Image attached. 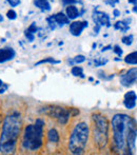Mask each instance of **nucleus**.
Listing matches in <instances>:
<instances>
[{"label":"nucleus","instance_id":"a878e982","mask_svg":"<svg viewBox=\"0 0 137 155\" xmlns=\"http://www.w3.org/2000/svg\"><path fill=\"white\" fill-rule=\"evenodd\" d=\"M8 2L11 4V6H17L19 3H20V0H8Z\"/></svg>","mask_w":137,"mask_h":155},{"label":"nucleus","instance_id":"4be33fe9","mask_svg":"<svg viewBox=\"0 0 137 155\" xmlns=\"http://www.w3.org/2000/svg\"><path fill=\"white\" fill-rule=\"evenodd\" d=\"M122 42L127 45H131L132 42H133V36L132 35H129V36H125L122 38Z\"/></svg>","mask_w":137,"mask_h":155},{"label":"nucleus","instance_id":"9b49d317","mask_svg":"<svg viewBox=\"0 0 137 155\" xmlns=\"http://www.w3.org/2000/svg\"><path fill=\"white\" fill-rule=\"evenodd\" d=\"M15 57V51L12 48H5L0 49V63L6 62L8 60H12Z\"/></svg>","mask_w":137,"mask_h":155},{"label":"nucleus","instance_id":"ddd939ff","mask_svg":"<svg viewBox=\"0 0 137 155\" xmlns=\"http://www.w3.org/2000/svg\"><path fill=\"white\" fill-rule=\"evenodd\" d=\"M78 15H79V12H78V8H76L75 5L70 4L68 8H67V16H68L70 19L77 18Z\"/></svg>","mask_w":137,"mask_h":155},{"label":"nucleus","instance_id":"b1692460","mask_svg":"<svg viewBox=\"0 0 137 155\" xmlns=\"http://www.w3.org/2000/svg\"><path fill=\"white\" fill-rule=\"evenodd\" d=\"M86 61V57L83 55H77L75 58H74V62L75 63H81Z\"/></svg>","mask_w":137,"mask_h":155},{"label":"nucleus","instance_id":"cd10ccee","mask_svg":"<svg viewBox=\"0 0 137 155\" xmlns=\"http://www.w3.org/2000/svg\"><path fill=\"white\" fill-rule=\"evenodd\" d=\"M6 89H8V86H6V84H4L3 82L0 80V93H4Z\"/></svg>","mask_w":137,"mask_h":155},{"label":"nucleus","instance_id":"473e14b6","mask_svg":"<svg viewBox=\"0 0 137 155\" xmlns=\"http://www.w3.org/2000/svg\"><path fill=\"white\" fill-rule=\"evenodd\" d=\"M111 1V4H114V3H116V2H118V0H110Z\"/></svg>","mask_w":137,"mask_h":155},{"label":"nucleus","instance_id":"c85d7f7f","mask_svg":"<svg viewBox=\"0 0 137 155\" xmlns=\"http://www.w3.org/2000/svg\"><path fill=\"white\" fill-rule=\"evenodd\" d=\"M28 30H29L30 32H32V33H33V34H34V33H36V30H37L36 25H35V23H32V25H31V27H30Z\"/></svg>","mask_w":137,"mask_h":155},{"label":"nucleus","instance_id":"72a5a7b5","mask_svg":"<svg viewBox=\"0 0 137 155\" xmlns=\"http://www.w3.org/2000/svg\"><path fill=\"white\" fill-rule=\"evenodd\" d=\"M133 12H134V13H137V5H135V6L133 8Z\"/></svg>","mask_w":137,"mask_h":155},{"label":"nucleus","instance_id":"a211bd4d","mask_svg":"<svg viewBox=\"0 0 137 155\" xmlns=\"http://www.w3.org/2000/svg\"><path fill=\"white\" fill-rule=\"evenodd\" d=\"M115 29L120 30V31H122V32H126L128 29H129V25H126L125 21H118V22H116V25H115Z\"/></svg>","mask_w":137,"mask_h":155},{"label":"nucleus","instance_id":"393cba45","mask_svg":"<svg viewBox=\"0 0 137 155\" xmlns=\"http://www.w3.org/2000/svg\"><path fill=\"white\" fill-rule=\"evenodd\" d=\"M25 36H27V38L29 39L30 41H33L34 40V35H33V33L30 32L29 30H27V31H25Z\"/></svg>","mask_w":137,"mask_h":155},{"label":"nucleus","instance_id":"39448f33","mask_svg":"<svg viewBox=\"0 0 137 155\" xmlns=\"http://www.w3.org/2000/svg\"><path fill=\"white\" fill-rule=\"evenodd\" d=\"M93 123H94V131L93 136L94 140L98 148L103 149L108 143L109 138V123L106 116L100 114H94L92 116Z\"/></svg>","mask_w":137,"mask_h":155},{"label":"nucleus","instance_id":"f3484780","mask_svg":"<svg viewBox=\"0 0 137 155\" xmlns=\"http://www.w3.org/2000/svg\"><path fill=\"white\" fill-rule=\"evenodd\" d=\"M72 75L74 76H79L81 78H84V74H83V70L81 67H74L72 68Z\"/></svg>","mask_w":137,"mask_h":155},{"label":"nucleus","instance_id":"f03ea898","mask_svg":"<svg viewBox=\"0 0 137 155\" xmlns=\"http://www.w3.org/2000/svg\"><path fill=\"white\" fill-rule=\"evenodd\" d=\"M132 116L127 114H115L112 118L113 145L116 151H127V134L129 130ZM127 153V152H126Z\"/></svg>","mask_w":137,"mask_h":155},{"label":"nucleus","instance_id":"1a4fd4ad","mask_svg":"<svg viewBox=\"0 0 137 155\" xmlns=\"http://www.w3.org/2000/svg\"><path fill=\"white\" fill-rule=\"evenodd\" d=\"M86 27H88L86 21H74L70 25V32L73 36H79Z\"/></svg>","mask_w":137,"mask_h":155},{"label":"nucleus","instance_id":"4468645a","mask_svg":"<svg viewBox=\"0 0 137 155\" xmlns=\"http://www.w3.org/2000/svg\"><path fill=\"white\" fill-rule=\"evenodd\" d=\"M47 138L51 143H58L59 141V134H58L57 130L51 129L47 133Z\"/></svg>","mask_w":137,"mask_h":155},{"label":"nucleus","instance_id":"f704fd0d","mask_svg":"<svg viewBox=\"0 0 137 155\" xmlns=\"http://www.w3.org/2000/svg\"><path fill=\"white\" fill-rule=\"evenodd\" d=\"M1 21H3V18H2V16L0 15V22H1Z\"/></svg>","mask_w":137,"mask_h":155},{"label":"nucleus","instance_id":"6ab92c4d","mask_svg":"<svg viewBox=\"0 0 137 155\" xmlns=\"http://www.w3.org/2000/svg\"><path fill=\"white\" fill-rule=\"evenodd\" d=\"M123 104L127 109L132 110V109L135 108L136 106V100H132V99H125L123 100Z\"/></svg>","mask_w":137,"mask_h":155},{"label":"nucleus","instance_id":"dca6fc26","mask_svg":"<svg viewBox=\"0 0 137 155\" xmlns=\"http://www.w3.org/2000/svg\"><path fill=\"white\" fill-rule=\"evenodd\" d=\"M125 61L128 64H137V52H132L125 57Z\"/></svg>","mask_w":137,"mask_h":155},{"label":"nucleus","instance_id":"7ed1b4c3","mask_svg":"<svg viewBox=\"0 0 137 155\" xmlns=\"http://www.w3.org/2000/svg\"><path fill=\"white\" fill-rule=\"evenodd\" d=\"M43 128H44V121L38 118L35 124H30L24 129L22 145L25 149L31 151L40 149L43 143Z\"/></svg>","mask_w":137,"mask_h":155},{"label":"nucleus","instance_id":"c756f323","mask_svg":"<svg viewBox=\"0 0 137 155\" xmlns=\"http://www.w3.org/2000/svg\"><path fill=\"white\" fill-rule=\"evenodd\" d=\"M62 2H64V4H68V5H70V4L75 3L76 0H62Z\"/></svg>","mask_w":137,"mask_h":155},{"label":"nucleus","instance_id":"412c9836","mask_svg":"<svg viewBox=\"0 0 137 155\" xmlns=\"http://www.w3.org/2000/svg\"><path fill=\"white\" fill-rule=\"evenodd\" d=\"M125 99H132V100H136L137 99V95L134 91H129L127 94L125 95Z\"/></svg>","mask_w":137,"mask_h":155},{"label":"nucleus","instance_id":"f257e3e1","mask_svg":"<svg viewBox=\"0 0 137 155\" xmlns=\"http://www.w3.org/2000/svg\"><path fill=\"white\" fill-rule=\"evenodd\" d=\"M21 126L22 118L18 113L5 117L2 126V134L0 136V153L11 154L15 151Z\"/></svg>","mask_w":137,"mask_h":155},{"label":"nucleus","instance_id":"6e6552de","mask_svg":"<svg viewBox=\"0 0 137 155\" xmlns=\"http://www.w3.org/2000/svg\"><path fill=\"white\" fill-rule=\"evenodd\" d=\"M137 82V68H132L120 77V84L123 87H130Z\"/></svg>","mask_w":137,"mask_h":155},{"label":"nucleus","instance_id":"20e7f679","mask_svg":"<svg viewBox=\"0 0 137 155\" xmlns=\"http://www.w3.org/2000/svg\"><path fill=\"white\" fill-rule=\"evenodd\" d=\"M90 128L86 123H78L72 131L69 149L73 154H82L88 145Z\"/></svg>","mask_w":137,"mask_h":155},{"label":"nucleus","instance_id":"2f4dec72","mask_svg":"<svg viewBox=\"0 0 137 155\" xmlns=\"http://www.w3.org/2000/svg\"><path fill=\"white\" fill-rule=\"evenodd\" d=\"M129 3H132L134 5H137V0H129Z\"/></svg>","mask_w":137,"mask_h":155},{"label":"nucleus","instance_id":"5701e85b","mask_svg":"<svg viewBox=\"0 0 137 155\" xmlns=\"http://www.w3.org/2000/svg\"><path fill=\"white\" fill-rule=\"evenodd\" d=\"M6 16H8V19H11V20H14V19H16L17 14H16V12H15V11L10 10V11L8 12V14H6Z\"/></svg>","mask_w":137,"mask_h":155},{"label":"nucleus","instance_id":"423d86ee","mask_svg":"<svg viewBox=\"0 0 137 155\" xmlns=\"http://www.w3.org/2000/svg\"><path fill=\"white\" fill-rule=\"evenodd\" d=\"M44 109V108H43ZM41 112L45 113L49 116L57 118L59 124H66L68 123L71 116V109H66V108H60V107H47L44 110H42Z\"/></svg>","mask_w":137,"mask_h":155},{"label":"nucleus","instance_id":"9d476101","mask_svg":"<svg viewBox=\"0 0 137 155\" xmlns=\"http://www.w3.org/2000/svg\"><path fill=\"white\" fill-rule=\"evenodd\" d=\"M93 19L94 21L99 25H108L110 27V19H109V16L106 14V13L103 12H94L93 14Z\"/></svg>","mask_w":137,"mask_h":155},{"label":"nucleus","instance_id":"7c9ffc66","mask_svg":"<svg viewBox=\"0 0 137 155\" xmlns=\"http://www.w3.org/2000/svg\"><path fill=\"white\" fill-rule=\"evenodd\" d=\"M114 15H115L116 17L120 16V12H119V11H117V10H114Z\"/></svg>","mask_w":137,"mask_h":155},{"label":"nucleus","instance_id":"f8f14e48","mask_svg":"<svg viewBox=\"0 0 137 155\" xmlns=\"http://www.w3.org/2000/svg\"><path fill=\"white\" fill-rule=\"evenodd\" d=\"M54 19H55L56 22L60 25H68V23H70V18L68 16H66L64 13H58V14H56L55 16H54Z\"/></svg>","mask_w":137,"mask_h":155},{"label":"nucleus","instance_id":"bb28decb","mask_svg":"<svg viewBox=\"0 0 137 155\" xmlns=\"http://www.w3.org/2000/svg\"><path fill=\"white\" fill-rule=\"evenodd\" d=\"M114 52L117 54V55H119V56L122 54V50H121V48L119 47V45H115V47H114Z\"/></svg>","mask_w":137,"mask_h":155},{"label":"nucleus","instance_id":"2eb2a0df","mask_svg":"<svg viewBox=\"0 0 137 155\" xmlns=\"http://www.w3.org/2000/svg\"><path fill=\"white\" fill-rule=\"evenodd\" d=\"M34 3H35V5H36L37 8H40V10L49 11L50 8H51V6H50V3L47 2V0H35Z\"/></svg>","mask_w":137,"mask_h":155},{"label":"nucleus","instance_id":"0eeeda50","mask_svg":"<svg viewBox=\"0 0 137 155\" xmlns=\"http://www.w3.org/2000/svg\"><path fill=\"white\" fill-rule=\"evenodd\" d=\"M136 138H137V123L134 118H132L130 124L129 130L127 134V153L133 154L136 148Z\"/></svg>","mask_w":137,"mask_h":155},{"label":"nucleus","instance_id":"aec40b11","mask_svg":"<svg viewBox=\"0 0 137 155\" xmlns=\"http://www.w3.org/2000/svg\"><path fill=\"white\" fill-rule=\"evenodd\" d=\"M47 62H50V63H59L60 61H59V60L53 59V58H47V59H42V60H40V61H38L35 65H39V64H42V63H47Z\"/></svg>","mask_w":137,"mask_h":155}]
</instances>
